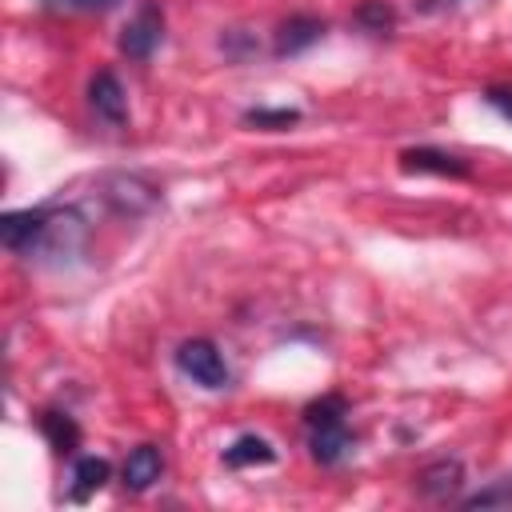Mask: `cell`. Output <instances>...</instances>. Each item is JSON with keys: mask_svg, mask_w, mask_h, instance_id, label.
<instances>
[{"mask_svg": "<svg viewBox=\"0 0 512 512\" xmlns=\"http://www.w3.org/2000/svg\"><path fill=\"white\" fill-rule=\"evenodd\" d=\"M176 368H180L192 384H200V388H224V384H228V364H224L220 348H216L212 340H204V336L184 340V344L176 348Z\"/></svg>", "mask_w": 512, "mask_h": 512, "instance_id": "obj_2", "label": "cell"}, {"mask_svg": "<svg viewBox=\"0 0 512 512\" xmlns=\"http://www.w3.org/2000/svg\"><path fill=\"white\" fill-rule=\"evenodd\" d=\"M160 472H164V460H160V448H152V444L132 448L128 460H124V484H128L132 492L152 488V484L160 480Z\"/></svg>", "mask_w": 512, "mask_h": 512, "instance_id": "obj_6", "label": "cell"}, {"mask_svg": "<svg viewBox=\"0 0 512 512\" xmlns=\"http://www.w3.org/2000/svg\"><path fill=\"white\" fill-rule=\"evenodd\" d=\"M324 36V24L312 20V16H292L280 24L276 32V56H292V52H304L308 44H316Z\"/></svg>", "mask_w": 512, "mask_h": 512, "instance_id": "obj_8", "label": "cell"}, {"mask_svg": "<svg viewBox=\"0 0 512 512\" xmlns=\"http://www.w3.org/2000/svg\"><path fill=\"white\" fill-rule=\"evenodd\" d=\"M108 476H112V468H108V460H104V456H80V460H76V468H72L68 500L84 504L92 492H100V488L108 484Z\"/></svg>", "mask_w": 512, "mask_h": 512, "instance_id": "obj_7", "label": "cell"}, {"mask_svg": "<svg viewBox=\"0 0 512 512\" xmlns=\"http://www.w3.org/2000/svg\"><path fill=\"white\" fill-rule=\"evenodd\" d=\"M48 12H108L120 0H40Z\"/></svg>", "mask_w": 512, "mask_h": 512, "instance_id": "obj_16", "label": "cell"}, {"mask_svg": "<svg viewBox=\"0 0 512 512\" xmlns=\"http://www.w3.org/2000/svg\"><path fill=\"white\" fill-rule=\"evenodd\" d=\"M460 480H464L460 460H436V464H428L420 472V492L432 496V500H448L460 488Z\"/></svg>", "mask_w": 512, "mask_h": 512, "instance_id": "obj_10", "label": "cell"}, {"mask_svg": "<svg viewBox=\"0 0 512 512\" xmlns=\"http://www.w3.org/2000/svg\"><path fill=\"white\" fill-rule=\"evenodd\" d=\"M484 100H488V104H492V108L512 124V92H508V88H488V96H484Z\"/></svg>", "mask_w": 512, "mask_h": 512, "instance_id": "obj_17", "label": "cell"}, {"mask_svg": "<svg viewBox=\"0 0 512 512\" xmlns=\"http://www.w3.org/2000/svg\"><path fill=\"white\" fill-rule=\"evenodd\" d=\"M276 452L264 436H236L228 448H224V464L228 468H252V464H272Z\"/></svg>", "mask_w": 512, "mask_h": 512, "instance_id": "obj_11", "label": "cell"}, {"mask_svg": "<svg viewBox=\"0 0 512 512\" xmlns=\"http://www.w3.org/2000/svg\"><path fill=\"white\" fill-rule=\"evenodd\" d=\"M88 104H92V112L100 116V120H108V124H124L128 120V96H124V84L112 76V72H96L92 76V84H88Z\"/></svg>", "mask_w": 512, "mask_h": 512, "instance_id": "obj_5", "label": "cell"}, {"mask_svg": "<svg viewBox=\"0 0 512 512\" xmlns=\"http://www.w3.org/2000/svg\"><path fill=\"white\" fill-rule=\"evenodd\" d=\"M40 432L52 440L56 452H72L76 440H80V428H76L72 416H64V412H44V416H40Z\"/></svg>", "mask_w": 512, "mask_h": 512, "instance_id": "obj_13", "label": "cell"}, {"mask_svg": "<svg viewBox=\"0 0 512 512\" xmlns=\"http://www.w3.org/2000/svg\"><path fill=\"white\" fill-rule=\"evenodd\" d=\"M48 224H52V208H24V212H8L0 220V236L12 252H40L44 236H48Z\"/></svg>", "mask_w": 512, "mask_h": 512, "instance_id": "obj_3", "label": "cell"}, {"mask_svg": "<svg viewBox=\"0 0 512 512\" xmlns=\"http://www.w3.org/2000/svg\"><path fill=\"white\" fill-rule=\"evenodd\" d=\"M244 120L256 124V128H288V124L300 120V112H292V108H252Z\"/></svg>", "mask_w": 512, "mask_h": 512, "instance_id": "obj_15", "label": "cell"}, {"mask_svg": "<svg viewBox=\"0 0 512 512\" xmlns=\"http://www.w3.org/2000/svg\"><path fill=\"white\" fill-rule=\"evenodd\" d=\"M120 212H144L156 196H152V188L148 184H140L136 176H116L112 184H108V192H104Z\"/></svg>", "mask_w": 512, "mask_h": 512, "instance_id": "obj_12", "label": "cell"}, {"mask_svg": "<svg viewBox=\"0 0 512 512\" xmlns=\"http://www.w3.org/2000/svg\"><path fill=\"white\" fill-rule=\"evenodd\" d=\"M160 36H164V16H160L156 4H144V8L124 24V32H120V52L132 56V60H148V56L156 52Z\"/></svg>", "mask_w": 512, "mask_h": 512, "instance_id": "obj_4", "label": "cell"}, {"mask_svg": "<svg viewBox=\"0 0 512 512\" xmlns=\"http://www.w3.org/2000/svg\"><path fill=\"white\" fill-rule=\"evenodd\" d=\"M464 508H512V480H496L464 500Z\"/></svg>", "mask_w": 512, "mask_h": 512, "instance_id": "obj_14", "label": "cell"}, {"mask_svg": "<svg viewBox=\"0 0 512 512\" xmlns=\"http://www.w3.org/2000/svg\"><path fill=\"white\" fill-rule=\"evenodd\" d=\"M348 404L344 396H320L316 404L304 408V424H308V448L320 464H336L348 448H352V432H348Z\"/></svg>", "mask_w": 512, "mask_h": 512, "instance_id": "obj_1", "label": "cell"}, {"mask_svg": "<svg viewBox=\"0 0 512 512\" xmlns=\"http://www.w3.org/2000/svg\"><path fill=\"white\" fill-rule=\"evenodd\" d=\"M408 172H436V176H468V164L440 148H412L400 156Z\"/></svg>", "mask_w": 512, "mask_h": 512, "instance_id": "obj_9", "label": "cell"}]
</instances>
